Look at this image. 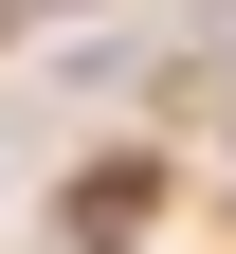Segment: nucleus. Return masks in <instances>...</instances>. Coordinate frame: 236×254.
<instances>
[{
    "label": "nucleus",
    "instance_id": "3",
    "mask_svg": "<svg viewBox=\"0 0 236 254\" xmlns=\"http://www.w3.org/2000/svg\"><path fill=\"white\" fill-rule=\"evenodd\" d=\"M0 164H18V145H0Z\"/></svg>",
    "mask_w": 236,
    "mask_h": 254
},
{
    "label": "nucleus",
    "instance_id": "2",
    "mask_svg": "<svg viewBox=\"0 0 236 254\" xmlns=\"http://www.w3.org/2000/svg\"><path fill=\"white\" fill-rule=\"evenodd\" d=\"M18 37H37V0H0V55H18Z\"/></svg>",
    "mask_w": 236,
    "mask_h": 254
},
{
    "label": "nucleus",
    "instance_id": "1",
    "mask_svg": "<svg viewBox=\"0 0 236 254\" xmlns=\"http://www.w3.org/2000/svg\"><path fill=\"white\" fill-rule=\"evenodd\" d=\"M163 218H182V164H163V145H91V164L37 200V236L55 254H146Z\"/></svg>",
    "mask_w": 236,
    "mask_h": 254
}]
</instances>
